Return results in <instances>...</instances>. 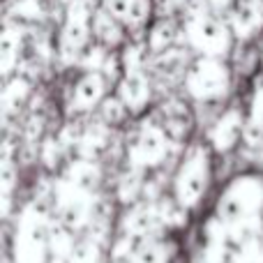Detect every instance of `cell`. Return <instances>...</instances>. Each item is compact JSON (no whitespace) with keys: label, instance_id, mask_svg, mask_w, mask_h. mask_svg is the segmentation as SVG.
Returning a JSON list of instances; mask_svg holds the SVG:
<instances>
[{"label":"cell","instance_id":"3","mask_svg":"<svg viewBox=\"0 0 263 263\" xmlns=\"http://www.w3.org/2000/svg\"><path fill=\"white\" fill-rule=\"evenodd\" d=\"M229 26L238 37H252L263 26V0H233L229 5Z\"/></svg>","mask_w":263,"mask_h":263},{"label":"cell","instance_id":"4","mask_svg":"<svg viewBox=\"0 0 263 263\" xmlns=\"http://www.w3.org/2000/svg\"><path fill=\"white\" fill-rule=\"evenodd\" d=\"M123 26L125 23L116 14H111L106 7H100L95 12V16H92V32H95V37L102 44L109 46L118 44L123 40Z\"/></svg>","mask_w":263,"mask_h":263},{"label":"cell","instance_id":"6","mask_svg":"<svg viewBox=\"0 0 263 263\" xmlns=\"http://www.w3.org/2000/svg\"><path fill=\"white\" fill-rule=\"evenodd\" d=\"M164 35L166 37H173V28H171V23L168 21H159V23H155V28H153V35H150V46L153 49H164V46L168 44V42H164Z\"/></svg>","mask_w":263,"mask_h":263},{"label":"cell","instance_id":"1","mask_svg":"<svg viewBox=\"0 0 263 263\" xmlns=\"http://www.w3.org/2000/svg\"><path fill=\"white\" fill-rule=\"evenodd\" d=\"M229 23L217 18L213 12H194L185 21V35L192 46L199 51H205L208 55H217L229 49L231 35H229Z\"/></svg>","mask_w":263,"mask_h":263},{"label":"cell","instance_id":"2","mask_svg":"<svg viewBox=\"0 0 263 263\" xmlns=\"http://www.w3.org/2000/svg\"><path fill=\"white\" fill-rule=\"evenodd\" d=\"M97 9H92L90 0H72L67 5L60 30V53L65 58L77 55L88 44V35L92 32V16Z\"/></svg>","mask_w":263,"mask_h":263},{"label":"cell","instance_id":"5","mask_svg":"<svg viewBox=\"0 0 263 263\" xmlns=\"http://www.w3.org/2000/svg\"><path fill=\"white\" fill-rule=\"evenodd\" d=\"M148 14H150V0H134V5H132V9H129V16H127V21H125V26H129V28L145 26Z\"/></svg>","mask_w":263,"mask_h":263}]
</instances>
